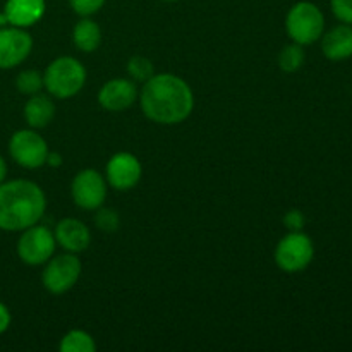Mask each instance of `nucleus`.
I'll return each mask as SVG.
<instances>
[{
    "label": "nucleus",
    "mask_w": 352,
    "mask_h": 352,
    "mask_svg": "<svg viewBox=\"0 0 352 352\" xmlns=\"http://www.w3.org/2000/svg\"><path fill=\"white\" fill-rule=\"evenodd\" d=\"M127 74L134 82H146L155 74L153 62L143 55H134L127 60Z\"/></svg>",
    "instance_id": "21"
},
{
    "label": "nucleus",
    "mask_w": 352,
    "mask_h": 352,
    "mask_svg": "<svg viewBox=\"0 0 352 352\" xmlns=\"http://www.w3.org/2000/svg\"><path fill=\"white\" fill-rule=\"evenodd\" d=\"M47 10L45 0H7L3 6V14L10 26L30 28L36 24Z\"/></svg>",
    "instance_id": "14"
},
{
    "label": "nucleus",
    "mask_w": 352,
    "mask_h": 352,
    "mask_svg": "<svg viewBox=\"0 0 352 352\" xmlns=\"http://www.w3.org/2000/svg\"><path fill=\"white\" fill-rule=\"evenodd\" d=\"M284 226L287 227L289 232H294V230H302L306 226L305 213L298 208L289 210V212L284 215Z\"/></svg>",
    "instance_id": "25"
},
{
    "label": "nucleus",
    "mask_w": 352,
    "mask_h": 352,
    "mask_svg": "<svg viewBox=\"0 0 352 352\" xmlns=\"http://www.w3.org/2000/svg\"><path fill=\"white\" fill-rule=\"evenodd\" d=\"M62 155L58 153V151H48V157H47V164L45 165H48V167H52V168H58L62 165Z\"/></svg>",
    "instance_id": "27"
},
{
    "label": "nucleus",
    "mask_w": 352,
    "mask_h": 352,
    "mask_svg": "<svg viewBox=\"0 0 352 352\" xmlns=\"http://www.w3.org/2000/svg\"><path fill=\"white\" fill-rule=\"evenodd\" d=\"M71 196L76 206L93 212L105 203L107 179L95 168H82L72 179Z\"/></svg>",
    "instance_id": "9"
},
{
    "label": "nucleus",
    "mask_w": 352,
    "mask_h": 352,
    "mask_svg": "<svg viewBox=\"0 0 352 352\" xmlns=\"http://www.w3.org/2000/svg\"><path fill=\"white\" fill-rule=\"evenodd\" d=\"M6 175H7V164L2 157H0V184L6 181Z\"/></svg>",
    "instance_id": "28"
},
{
    "label": "nucleus",
    "mask_w": 352,
    "mask_h": 352,
    "mask_svg": "<svg viewBox=\"0 0 352 352\" xmlns=\"http://www.w3.org/2000/svg\"><path fill=\"white\" fill-rule=\"evenodd\" d=\"M54 117L55 105L47 95H41V93L31 95L24 105V119L31 129H43L54 120Z\"/></svg>",
    "instance_id": "16"
},
{
    "label": "nucleus",
    "mask_w": 352,
    "mask_h": 352,
    "mask_svg": "<svg viewBox=\"0 0 352 352\" xmlns=\"http://www.w3.org/2000/svg\"><path fill=\"white\" fill-rule=\"evenodd\" d=\"M55 241L67 253H82L91 244V232L88 226L78 219H62L55 226Z\"/></svg>",
    "instance_id": "13"
},
{
    "label": "nucleus",
    "mask_w": 352,
    "mask_h": 352,
    "mask_svg": "<svg viewBox=\"0 0 352 352\" xmlns=\"http://www.w3.org/2000/svg\"><path fill=\"white\" fill-rule=\"evenodd\" d=\"M33 50V38L24 28L0 26V69H14L23 64Z\"/></svg>",
    "instance_id": "10"
},
{
    "label": "nucleus",
    "mask_w": 352,
    "mask_h": 352,
    "mask_svg": "<svg viewBox=\"0 0 352 352\" xmlns=\"http://www.w3.org/2000/svg\"><path fill=\"white\" fill-rule=\"evenodd\" d=\"M305 60L306 54L302 50V45L294 43V41L291 45H285L280 54H278V67H280V71L287 72V74L298 72L305 64Z\"/></svg>",
    "instance_id": "19"
},
{
    "label": "nucleus",
    "mask_w": 352,
    "mask_h": 352,
    "mask_svg": "<svg viewBox=\"0 0 352 352\" xmlns=\"http://www.w3.org/2000/svg\"><path fill=\"white\" fill-rule=\"evenodd\" d=\"M330 7L340 23L352 24V0H330Z\"/></svg>",
    "instance_id": "24"
},
{
    "label": "nucleus",
    "mask_w": 352,
    "mask_h": 352,
    "mask_svg": "<svg viewBox=\"0 0 352 352\" xmlns=\"http://www.w3.org/2000/svg\"><path fill=\"white\" fill-rule=\"evenodd\" d=\"M105 2L107 0H69L71 9L81 17H89L93 14H96L105 6Z\"/></svg>",
    "instance_id": "23"
},
{
    "label": "nucleus",
    "mask_w": 352,
    "mask_h": 352,
    "mask_svg": "<svg viewBox=\"0 0 352 352\" xmlns=\"http://www.w3.org/2000/svg\"><path fill=\"white\" fill-rule=\"evenodd\" d=\"M275 263L285 274H299L311 265L315 258V244L302 230L289 232L275 248Z\"/></svg>",
    "instance_id": "5"
},
{
    "label": "nucleus",
    "mask_w": 352,
    "mask_h": 352,
    "mask_svg": "<svg viewBox=\"0 0 352 352\" xmlns=\"http://www.w3.org/2000/svg\"><path fill=\"white\" fill-rule=\"evenodd\" d=\"M48 144L36 129H21L10 136L9 153L24 168H40L47 164Z\"/></svg>",
    "instance_id": "8"
},
{
    "label": "nucleus",
    "mask_w": 352,
    "mask_h": 352,
    "mask_svg": "<svg viewBox=\"0 0 352 352\" xmlns=\"http://www.w3.org/2000/svg\"><path fill=\"white\" fill-rule=\"evenodd\" d=\"M95 226L96 229L102 230V232L107 234H113L117 232L120 226V217L117 213V210L109 208V206H100L96 208V215H95Z\"/></svg>",
    "instance_id": "22"
},
{
    "label": "nucleus",
    "mask_w": 352,
    "mask_h": 352,
    "mask_svg": "<svg viewBox=\"0 0 352 352\" xmlns=\"http://www.w3.org/2000/svg\"><path fill=\"white\" fill-rule=\"evenodd\" d=\"M138 100V88L133 79L113 78L98 91V103L109 112H122L131 109Z\"/></svg>",
    "instance_id": "12"
},
{
    "label": "nucleus",
    "mask_w": 352,
    "mask_h": 352,
    "mask_svg": "<svg viewBox=\"0 0 352 352\" xmlns=\"http://www.w3.org/2000/svg\"><path fill=\"white\" fill-rule=\"evenodd\" d=\"M86 69L78 58L71 55L57 57L47 65L43 72V85L48 95L58 100H67L78 95L86 85Z\"/></svg>",
    "instance_id": "3"
},
{
    "label": "nucleus",
    "mask_w": 352,
    "mask_h": 352,
    "mask_svg": "<svg viewBox=\"0 0 352 352\" xmlns=\"http://www.w3.org/2000/svg\"><path fill=\"white\" fill-rule=\"evenodd\" d=\"M82 263L76 253H64L52 256L41 272V284L45 291L54 296L65 294L78 284Z\"/></svg>",
    "instance_id": "6"
},
{
    "label": "nucleus",
    "mask_w": 352,
    "mask_h": 352,
    "mask_svg": "<svg viewBox=\"0 0 352 352\" xmlns=\"http://www.w3.org/2000/svg\"><path fill=\"white\" fill-rule=\"evenodd\" d=\"M72 43L85 54L98 50V47L102 45V28L89 17H82L72 28Z\"/></svg>",
    "instance_id": "17"
},
{
    "label": "nucleus",
    "mask_w": 352,
    "mask_h": 352,
    "mask_svg": "<svg viewBox=\"0 0 352 352\" xmlns=\"http://www.w3.org/2000/svg\"><path fill=\"white\" fill-rule=\"evenodd\" d=\"M144 117L162 126L184 122L195 110V95L188 82L170 72L153 74L140 91Z\"/></svg>",
    "instance_id": "1"
},
{
    "label": "nucleus",
    "mask_w": 352,
    "mask_h": 352,
    "mask_svg": "<svg viewBox=\"0 0 352 352\" xmlns=\"http://www.w3.org/2000/svg\"><path fill=\"white\" fill-rule=\"evenodd\" d=\"M58 351L60 352H95L96 342L88 332L85 330H69L58 344Z\"/></svg>",
    "instance_id": "18"
},
{
    "label": "nucleus",
    "mask_w": 352,
    "mask_h": 352,
    "mask_svg": "<svg viewBox=\"0 0 352 352\" xmlns=\"http://www.w3.org/2000/svg\"><path fill=\"white\" fill-rule=\"evenodd\" d=\"M141 175H143V165L140 158L129 151H119L107 162V184L117 191H129L136 188L138 182L141 181Z\"/></svg>",
    "instance_id": "11"
},
{
    "label": "nucleus",
    "mask_w": 352,
    "mask_h": 352,
    "mask_svg": "<svg viewBox=\"0 0 352 352\" xmlns=\"http://www.w3.org/2000/svg\"><path fill=\"white\" fill-rule=\"evenodd\" d=\"M164 2H177V0H164Z\"/></svg>",
    "instance_id": "29"
},
{
    "label": "nucleus",
    "mask_w": 352,
    "mask_h": 352,
    "mask_svg": "<svg viewBox=\"0 0 352 352\" xmlns=\"http://www.w3.org/2000/svg\"><path fill=\"white\" fill-rule=\"evenodd\" d=\"M55 248H57V241H55L54 232L48 227L34 223V226L21 230L16 250L17 256L23 263L30 265V267H38V265H45L54 256Z\"/></svg>",
    "instance_id": "7"
},
{
    "label": "nucleus",
    "mask_w": 352,
    "mask_h": 352,
    "mask_svg": "<svg viewBox=\"0 0 352 352\" xmlns=\"http://www.w3.org/2000/svg\"><path fill=\"white\" fill-rule=\"evenodd\" d=\"M10 322H12V316H10L9 308L3 302H0V336L9 330Z\"/></svg>",
    "instance_id": "26"
},
{
    "label": "nucleus",
    "mask_w": 352,
    "mask_h": 352,
    "mask_svg": "<svg viewBox=\"0 0 352 352\" xmlns=\"http://www.w3.org/2000/svg\"><path fill=\"white\" fill-rule=\"evenodd\" d=\"M285 30L294 43L313 45L325 31V16L316 3L302 0L289 9L285 17Z\"/></svg>",
    "instance_id": "4"
},
{
    "label": "nucleus",
    "mask_w": 352,
    "mask_h": 352,
    "mask_svg": "<svg viewBox=\"0 0 352 352\" xmlns=\"http://www.w3.org/2000/svg\"><path fill=\"white\" fill-rule=\"evenodd\" d=\"M47 210L43 189L28 179L0 184V230L21 232L40 222Z\"/></svg>",
    "instance_id": "2"
},
{
    "label": "nucleus",
    "mask_w": 352,
    "mask_h": 352,
    "mask_svg": "<svg viewBox=\"0 0 352 352\" xmlns=\"http://www.w3.org/2000/svg\"><path fill=\"white\" fill-rule=\"evenodd\" d=\"M322 52L329 60L339 62L352 57V24H339L322 34Z\"/></svg>",
    "instance_id": "15"
},
{
    "label": "nucleus",
    "mask_w": 352,
    "mask_h": 352,
    "mask_svg": "<svg viewBox=\"0 0 352 352\" xmlns=\"http://www.w3.org/2000/svg\"><path fill=\"white\" fill-rule=\"evenodd\" d=\"M16 88L21 95H36L45 88L43 85V72L36 69H26L21 71L16 78Z\"/></svg>",
    "instance_id": "20"
}]
</instances>
